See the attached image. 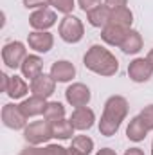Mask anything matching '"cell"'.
Masks as SVG:
<instances>
[{"label":"cell","instance_id":"cell-2","mask_svg":"<svg viewBox=\"0 0 153 155\" xmlns=\"http://www.w3.org/2000/svg\"><path fill=\"white\" fill-rule=\"evenodd\" d=\"M83 63L88 71H92L99 76H114L119 71L117 58L108 49H105L101 45H92L86 51V54L83 58Z\"/></svg>","mask_w":153,"mask_h":155},{"label":"cell","instance_id":"cell-3","mask_svg":"<svg viewBox=\"0 0 153 155\" xmlns=\"http://www.w3.org/2000/svg\"><path fill=\"white\" fill-rule=\"evenodd\" d=\"M58 33L63 41L67 43H77L81 41L83 35H85V27H83V22L74 16V15H65V18L60 22V27H58Z\"/></svg>","mask_w":153,"mask_h":155},{"label":"cell","instance_id":"cell-29","mask_svg":"<svg viewBox=\"0 0 153 155\" xmlns=\"http://www.w3.org/2000/svg\"><path fill=\"white\" fill-rule=\"evenodd\" d=\"M77 4L85 13H88V11L96 9L97 5H101V0H77Z\"/></svg>","mask_w":153,"mask_h":155},{"label":"cell","instance_id":"cell-25","mask_svg":"<svg viewBox=\"0 0 153 155\" xmlns=\"http://www.w3.org/2000/svg\"><path fill=\"white\" fill-rule=\"evenodd\" d=\"M70 146H72L74 150H77L81 155H90L92 150H94V141H92L90 137H86V135H77V137L72 139Z\"/></svg>","mask_w":153,"mask_h":155},{"label":"cell","instance_id":"cell-33","mask_svg":"<svg viewBox=\"0 0 153 155\" xmlns=\"http://www.w3.org/2000/svg\"><path fill=\"white\" fill-rule=\"evenodd\" d=\"M96 155H117V153H115L112 148H101V150H99Z\"/></svg>","mask_w":153,"mask_h":155},{"label":"cell","instance_id":"cell-14","mask_svg":"<svg viewBox=\"0 0 153 155\" xmlns=\"http://www.w3.org/2000/svg\"><path fill=\"white\" fill-rule=\"evenodd\" d=\"M110 15H112V9L108 5H97L96 9L88 11L86 13V18H88V24L92 27H99V29H105L108 24H110Z\"/></svg>","mask_w":153,"mask_h":155},{"label":"cell","instance_id":"cell-11","mask_svg":"<svg viewBox=\"0 0 153 155\" xmlns=\"http://www.w3.org/2000/svg\"><path fill=\"white\" fill-rule=\"evenodd\" d=\"M27 43L36 52H49L54 45V38L49 31H33L27 36Z\"/></svg>","mask_w":153,"mask_h":155},{"label":"cell","instance_id":"cell-19","mask_svg":"<svg viewBox=\"0 0 153 155\" xmlns=\"http://www.w3.org/2000/svg\"><path fill=\"white\" fill-rule=\"evenodd\" d=\"M110 24H112V25H117V27H122V29H132V24H133V13L130 11V7L112 9Z\"/></svg>","mask_w":153,"mask_h":155},{"label":"cell","instance_id":"cell-1","mask_svg":"<svg viewBox=\"0 0 153 155\" xmlns=\"http://www.w3.org/2000/svg\"><path fill=\"white\" fill-rule=\"evenodd\" d=\"M128 116V101L122 96H112L105 103V110L99 121V132L105 137H112L119 132L121 123Z\"/></svg>","mask_w":153,"mask_h":155},{"label":"cell","instance_id":"cell-13","mask_svg":"<svg viewBox=\"0 0 153 155\" xmlns=\"http://www.w3.org/2000/svg\"><path fill=\"white\" fill-rule=\"evenodd\" d=\"M50 76L54 78L58 83H67V81H70L76 76V67L70 61H67V60L54 61L52 67H50Z\"/></svg>","mask_w":153,"mask_h":155},{"label":"cell","instance_id":"cell-30","mask_svg":"<svg viewBox=\"0 0 153 155\" xmlns=\"http://www.w3.org/2000/svg\"><path fill=\"white\" fill-rule=\"evenodd\" d=\"M128 0H105V5H108L110 9H119V7H126Z\"/></svg>","mask_w":153,"mask_h":155},{"label":"cell","instance_id":"cell-35","mask_svg":"<svg viewBox=\"0 0 153 155\" xmlns=\"http://www.w3.org/2000/svg\"><path fill=\"white\" fill-rule=\"evenodd\" d=\"M146 58H148V61H150V63L153 65V49L150 51V52H148V56H146Z\"/></svg>","mask_w":153,"mask_h":155},{"label":"cell","instance_id":"cell-26","mask_svg":"<svg viewBox=\"0 0 153 155\" xmlns=\"http://www.w3.org/2000/svg\"><path fill=\"white\" fill-rule=\"evenodd\" d=\"M49 4H50L58 13H63V15H70V11L76 7L74 0H49Z\"/></svg>","mask_w":153,"mask_h":155},{"label":"cell","instance_id":"cell-23","mask_svg":"<svg viewBox=\"0 0 153 155\" xmlns=\"http://www.w3.org/2000/svg\"><path fill=\"white\" fill-rule=\"evenodd\" d=\"M67 153V148L60 146V144H49L45 148H40V146H27L24 148L20 155H65Z\"/></svg>","mask_w":153,"mask_h":155},{"label":"cell","instance_id":"cell-6","mask_svg":"<svg viewBox=\"0 0 153 155\" xmlns=\"http://www.w3.org/2000/svg\"><path fill=\"white\" fill-rule=\"evenodd\" d=\"M2 121L11 130H22L27 126V117L22 112L20 105H13V103L2 107Z\"/></svg>","mask_w":153,"mask_h":155},{"label":"cell","instance_id":"cell-32","mask_svg":"<svg viewBox=\"0 0 153 155\" xmlns=\"http://www.w3.org/2000/svg\"><path fill=\"white\" fill-rule=\"evenodd\" d=\"M124 155H144V152L141 148H130V150L124 152Z\"/></svg>","mask_w":153,"mask_h":155},{"label":"cell","instance_id":"cell-20","mask_svg":"<svg viewBox=\"0 0 153 155\" xmlns=\"http://www.w3.org/2000/svg\"><path fill=\"white\" fill-rule=\"evenodd\" d=\"M124 54H137L141 49H142V36L137 33V31H133V29H130L128 33H126V36L122 40V43H121V47H119Z\"/></svg>","mask_w":153,"mask_h":155},{"label":"cell","instance_id":"cell-21","mask_svg":"<svg viewBox=\"0 0 153 155\" xmlns=\"http://www.w3.org/2000/svg\"><path fill=\"white\" fill-rule=\"evenodd\" d=\"M29 92V87H27V83L22 79L20 76H9V83H7V90H5V94L11 97V99H20V97H24L25 94Z\"/></svg>","mask_w":153,"mask_h":155},{"label":"cell","instance_id":"cell-16","mask_svg":"<svg viewBox=\"0 0 153 155\" xmlns=\"http://www.w3.org/2000/svg\"><path fill=\"white\" fill-rule=\"evenodd\" d=\"M128 31L130 29H122V27H117V25L108 24L105 29H101V38H103L105 43H108L112 47H121V43H122V40H124Z\"/></svg>","mask_w":153,"mask_h":155},{"label":"cell","instance_id":"cell-5","mask_svg":"<svg viewBox=\"0 0 153 155\" xmlns=\"http://www.w3.org/2000/svg\"><path fill=\"white\" fill-rule=\"evenodd\" d=\"M25 58H27V51L22 41H9L2 49V60H4L5 67H9V69H18Z\"/></svg>","mask_w":153,"mask_h":155},{"label":"cell","instance_id":"cell-18","mask_svg":"<svg viewBox=\"0 0 153 155\" xmlns=\"http://www.w3.org/2000/svg\"><path fill=\"white\" fill-rule=\"evenodd\" d=\"M148 132H150V130L146 128V124L142 123V119L137 116L130 121V124H128V128H126V137H128L130 141H133V143H141V141L146 139Z\"/></svg>","mask_w":153,"mask_h":155},{"label":"cell","instance_id":"cell-22","mask_svg":"<svg viewBox=\"0 0 153 155\" xmlns=\"http://www.w3.org/2000/svg\"><path fill=\"white\" fill-rule=\"evenodd\" d=\"M50 128H52V137H56V139H61V141H65V139H70L72 135H74V124L70 123V119L67 121V119H60V121H54V123H50Z\"/></svg>","mask_w":153,"mask_h":155},{"label":"cell","instance_id":"cell-28","mask_svg":"<svg viewBox=\"0 0 153 155\" xmlns=\"http://www.w3.org/2000/svg\"><path fill=\"white\" fill-rule=\"evenodd\" d=\"M24 5L27 9H43L50 4H49V0H24Z\"/></svg>","mask_w":153,"mask_h":155},{"label":"cell","instance_id":"cell-34","mask_svg":"<svg viewBox=\"0 0 153 155\" xmlns=\"http://www.w3.org/2000/svg\"><path fill=\"white\" fill-rule=\"evenodd\" d=\"M65 155H81V153H79L77 150H74V148L70 146V148H67V153H65Z\"/></svg>","mask_w":153,"mask_h":155},{"label":"cell","instance_id":"cell-17","mask_svg":"<svg viewBox=\"0 0 153 155\" xmlns=\"http://www.w3.org/2000/svg\"><path fill=\"white\" fill-rule=\"evenodd\" d=\"M45 105H47V99L38 97V96H31L29 99H24V101L20 103V108H22V112L25 114V117L29 119V117H34V116L43 114Z\"/></svg>","mask_w":153,"mask_h":155},{"label":"cell","instance_id":"cell-10","mask_svg":"<svg viewBox=\"0 0 153 155\" xmlns=\"http://www.w3.org/2000/svg\"><path fill=\"white\" fill-rule=\"evenodd\" d=\"M56 90V79L50 76V74H40L38 78H34L31 81V92L33 96H38V97H50Z\"/></svg>","mask_w":153,"mask_h":155},{"label":"cell","instance_id":"cell-7","mask_svg":"<svg viewBox=\"0 0 153 155\" xmlns=\"http://www.w3.org/2000/svg\"><path fill=\"white\" fill-rule=\"evenodd\" d=\"M153 74V65L148 61V58H135L128 65V76L135 83H144Z\"/></svg>","mask_w":153,"mask_h":155},{"label":"cell","instance_id":"cell-4","mask_svg":"<svg viewBox=\"0 0 153 155\" xmlns=\"http://www.w3.org/2000/svg\"><path fill=\"white\" fill-rule=\"evenodd\" d=\"M24 139L33 144V146H38L41 143H47L52 139V128H50V123H47L45 119L43 121H34V123H29L25 128H24Z\"/></svg>","mask_w":153,"mask_h":155},{"label":"cell","instance_id":"cell-9","mask_svg":"<svg viewBox=\"0 0 153 155\" xmlns=\"http://www.w3.org/2000/svg\"><path fill=\"white\" fill-rule=\"evenodd\" d=\"M29 24L34 31H47L56 24V13L49 7L36 9L31 16H29Z\"/></svg>","mask_w":153,"mask_h":155},{"label":"cell","instance_id":"cell-24","mask_svg":"<svg viewBox=\"0 0 153 155\" xmlns=\"http://www.w3.org/2000/svg\"><path fill=\"white\" fill-rule=\"evenodd\" d=\"M43 119L47 123H54L60 119H65V107L58 101H49L43 110Z\"/></svg>","mask_w":153,"mask_h":155},{"label":"cell","instance_id":"cell-12","mask_svg":"<svg viewBox=\"0 0 153 155\" xmlns=\"http://www.w3.org/2000/svg\"><path fill=\"white\" fill-rule=\"evenodd\" d=\"M94 121H96V114L88 107H79V108H76L72 112V116H70V123L74 124L76 130H81V132L90 130L94 126Z\"/></svg>","mask_w":153,"mask_h":155},{"label":"cell","instance_id":"cell-8","mask_svg":"<svg viewBox=\"0 0 153 155\" xmlns=\"http://www.w3.org/2000/svg\"><path fill=\"white\" fill-rule=\"evenodd\" d=\"M65 99L69 105L72 107H86L90 101V88L83 83H72L67 90H65Z\"/></svg>","mask_w":153,"mask_h":155},{"label":"cell","instance_id":"cell-15","mask_svg":"<svg viewBox=\"0 0 153 155\" xmlns=\"http://www.w3.org/2000/svg\"><path fill=\"white\" fill-rule=\"evenodd\" d=\"M20 71H22V74L24 78H27V79H34V78H38L40 74H43L41 71H43V61H41V58L36 56V54H29L25 60H24V63L20 65Z\"/></svg>","mask_w":153,"mask_h":155},{"label":"cell","instance_id":"cell-27","mask_svg":"<svg viewBox=\"0 0 153 155\" xmlns=\"http://www.w3.org/2000/svg\"><path fill=\"white\" fill-rule=\"evenodd\" d=\"M139 117L142 119V123L146 124L148 130H153V105H148L144 110H141Z\"/></svg>","mask_w":153,"mask_h":155},{"label":"cell","instance_id":"cell-31","mask_svg":"<svg viewBox=\"0 0 153 155\" xmlns=\"http://www.w3.org/2000/svg\"><path fill=\"white\" fill-rule=\"evenodd\" d=\"M0 79H2V92H5L7 90V83H9V76L5 72H2L0 74Z\"/></svg>","mask_w":153,"mask_h":155},{"label":"cell","instance_id":"cell-36","mask_svg":"<svg viewBox=\"0 0 153 155\" xmlns=\"http://www.w3.org/2000/svg\"><path fill=\"white\" fill-rule=\"evenodd\" d=\"M151 155H153V143H151Z\"/></svg>","mask_w":153,"mask_h":155}]
</instances>
